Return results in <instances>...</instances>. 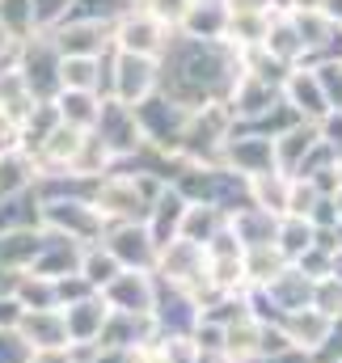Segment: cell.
<instances>
[{
    "label": "cell",
    "instance_id": "6da1fadb",
    "mask_svg": "<svg viewBox=\"0 0 342 363\" xmlns=\"http://www.w3.org/2000/svg\"><path fill=\"white\" fill-rule=\"evenodd\" d=\"M60 64H64V55L55 51V43H51V34H30L21 47H17V60H13V68H17V77L26 81V89L34 101H55L60 97Z\"/></svg>",
    "mask_w": 342,
    "mask_h": 363
},
{
    "label": "cell",
    "instance_id": "7a4b0ae2",
    "mask_svg": "<svg viewBox=\"0 0 342 363\" xmlns=\"http://www.w3.org/2000/svg\"><path fill=\"white\" fill-rule=\"evenodd\" d=\"M157 60H144V55H123V51H110V101L118 106H140L144 97L157 93Z\"/></svg>",
    "mask_w": 342,
    "mask_h": 363
},
{
    "label": "cell",
    "instance_id": "3957f363",
    "mask_svg": "<svg viewBox=\"0 0 342 363\" xmlns=\"http://www.w3.org/2000/svg\"><path fill=\"white\" fill-rule=\"evenodd\" d=\"M170 34L161 21H153L140 4H131L118 21H114V51L123 55H144V60H161L170 47Z\"/></svg>",
    "mask_w": 342,
    "mask_h": 363
},
{
    "label": "cell",
    "instance_id": "277c9868",
    "mask_svg": "<svg viewBox=\"0 0 342 363\" xmlns=\"http://www.w3.org/2000/svg\"><path fill=\"white\" fill-rule=\"evenodd\" d=\"M51 43L64 60H101L114 47V26L89 21V17H68L60 30H51Z\"/></svg>",
    "mask_w": 342,
    "mask_h": 363
},
{
    "label": "cell",
    "instance_id": "5b68a950",
    "mask_svg": "<svg viewBox=\"0 0 342 363\" xmlns=\"http://www.w3.org/2000/svg\"><path fill=\"white\" fill-rule=\"evenodd\" d=\"M283 106L300 118V123H326L330 118V101H326V93H321V81H317V72H313V64H296V68H287V77H283Z\"/></svg>",
    "mask_w": 342,
    "mask_h": 363
},
{
    "label": "cell",
    "instance_id": "8992f818",
    "mask_svg": "<svg viewBox=\"0 0 342 363\" xmlns=\"http://www.w3.org/2000/svg\"><path fill=\"white\" fill-rule=\"evenodd\" d=\"M228 21H233L228 0H190V9H186L177 34L203 38V43H228Z\"/></svg>",
    "mask_w": 342,
    "mask_h": 363
},
{
    "label": "cell",
    "instance_id": "52a82bcc",
    "mask_svg": "<svg viewBox=\"0 0 342 363\" xmlns=\"http://www.w3.org/2000/svg\"><path fill=\"white\" fill-rule=\"evenodd\" d=\"M262 51H266L270 60H279L283 68L304 64V43H300V30H296V17H292V13H270Z\"/></svg>",
    "mask_w": 342,
    "mask_h": 363
},
{
    "label": "cell",
    "instance_id": "ba28073f",
    "mask_svg": "<svg viewBox=\"0 0 342 363\" xmlns=\"http://www.w3.org/2000/svg\"><path fill=\"white\" fill-rule=\"evenodd\" d=\"M51 106H55L60 123H68L77 131H93V123L101 114V97L97 93H81V89H60V97Z\"/></svg>",
    "mask_w": 342,
    "mask_h": 363
},
{
    "label": "cell",
    "instance_id": "9c48e42d",
    "mask_svg": "<svg viewBox=\"0 0 342 363\" xmlns=\"http://www.w3.org/2000/svg\"><path fill=\"white\" fill-rule=\"evenodd\" d=\"M60 85L101 97V60H64L60 64Z\"/></svg>",
    "mask_w": 342,
    "mask_h": 363
},
{
    "label": "cell",
    "instance_id": "30bf717a",
    "mask_svg": "<svg viewBox=\"0 0 342 363\" xmlns=\"http://www.w3.org/2000/svg\"><path fill=\"white\" fill-rule=\"evenodd\" d=\"M266 26H270V13H233V21H228V43H233L237 51L262 47Z\"/></svg>",
    "mask_w": 342,
    "mask_h": 363
},
{
    "label": "cell",
    "instance_id": "8fae6325",
    "mask_svg": "<svg viewBox=\"0 0 342 363\" xmlns=\"http://www.w3.org/2000/svg\"><path fill=\"white\" fill-rule=\"evenodd\" d=\"M0 26L17 43H26L34 34V9H30V0H0Z\"/></svg>",
    "mask_w": 342,
    "mask_h": 363
},
{
    "label": "cell",
    "instance_id": "7c38bea8",
    "mask_svg": "<svg viewBox=\"0 0 342 363\" xmlns=\"http://www.w3.org/2000/svg\"><path fill=\"white\" fill-rule=\"evenodd\" d=\"M34 9V34H51L72 17V0H30Z\"/></svg>",
    "mask_w": 342,
    "mask_h": 363
},
{
    "label": "cell",
    "instance_id": "4fadbf2b",
    "mask_svg": "<svg viewBox=\"0 0 342 363\" xmlns=\"http://www.w3.org/2000/svg\"><path fill=\"white\" fill-rule=\"evenodd\" d=\"M136 0H72V17H89V21H106L114 26Z\"/></svg>",
    "mask_w": 342,
    "mask_h": 363
},
{
    "label": "cell",
    "instance_id": "5bb4252c",
    "mask_svg": "<svg viewBox=\"0 0 342 363\" xmlns=\"http://www.w3.org/2000/svg\"><path fill=\"white\" fill-rule=\"evenodd\" d=\"M313 72H317L321 93H326V101H330V114H342V64L321 60V64H313Z\"/></svg>",
    "mask_w": 342,
    "mask_h": 363
},
{
    "label": "cell",
    "instance_id": "9a60e30c",
    "mask_svg": "<svg viewBox=\"0 0 342 363\" xmlns=\"http://www.w3.org/2000/svg\"><path fill=\"white\" fill-rule=\"evenodd\" d=\"M153 21H161L165 30H177L182 26V17H186V9H190V0H136Z\"/></svg>",
    "mask_w": 342,
    "mask_h": 363
},
{
    "label": "cell",
    "instance_id": "2e32d148",
    "mask_svg": "<svg viewBox=\"0 0 342 363\" xmlns=\"http://www.w3.org/2000/svg\"><path fill=\"white\" fill-rule=\"evenodd\" d=\"M17 47H21V43H17V38H13V34L0 26V64H4V68H13V60H17Z\"/></svg>",
    "mask_w": 342,
    "mask_h": 363
},
{
    "label": "cell",
    "instance_id": "e0dca14e",
    "mask_svg": "<svg viewBox=\"0 0 342 363\" xmlns=\"http://www.w3.org/2000/svg\"><path fill=\"white\" fill-rule=\"evenodd\" d=\"M228 9L233 13H275L270 0H228Z\"/></svg>",
    "mask_w": 342,
    "mask_h": 363
}]
</instances>
